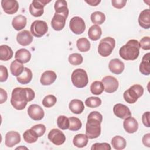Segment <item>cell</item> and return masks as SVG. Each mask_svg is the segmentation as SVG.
I'll return each mask as SVG.
<instances>
[{"label": "cell", "mask_w": 150, "mask_h": 150, "mask_svg": "<svg viewBox=\"0 0 150 150\" xmlns=\"http://www.w3.org/2000/svg\"><path fill=\"white\" fill-rule=\"evenodd\" d=\"M35 94L30 88H15L12 92L11 103L14 108L18 110H23L28 102L34 99Z\"/></svg>", "instance_id": "6da1fadb"}, {"label": "cell", "mask_w": 150, "mask_h": 150, "mask_svg": "<svg viewBox=\"0 0 150 150\" xmlns=\"http://www.w3.org/2000/svg\"><path fill=\"white\" fill-rule=\"evenodd\" d=\"M102 121L103 115L98 111H92L88 114L86 125V134L88 138L94 139L100 135Z\"/></svg>", "instance_id": "7a4b0ae2"}, {"label": "cell", "mask_w": 150, "mask_h": 150, "mask_svg": "<svg viewBox=\"0 0 150 150\" xmlns=\"http://www.w3.org/2000/svg\"><path fill=\"white\" fill-rule=\"evenodd\" d=\"M139 42L135 39H131L120 49L119 54L125 60H134L139 56Z\"/></svg>", "instance_id": "3957f363"}, {"label": "cell", "mask_w": 150, "mask_h": 150, "mask_svg": "<svg viewBox=\"0 0 150 150\" xmlns=\"http://www.w3.org/2000/svg\"><path fill=\"white\" fill-rule=\"evenodd\" d=\"M144 93V88L139 84H134L125 90L123 94L124 100L129 104L135 103Z\"/></svg>", "instance_id": "277c9868"}, {"label": "cell", "mask_w": 150, "mask_h": 150, "mask_svg": "<svg viewBox=\"0 0 150 150\" xmlns=\"http://www.w3.org/2000/svg\"><path fill=\"white\" fill-rule=\"evenodd\" d=\"M71 80L73 84L77 88H84L88 83L87 72L82 69H77L71 74Z\"/></svg>", "instance_id": "5b68a950"}, {"label": "cell", "mask_w": 150, "mask_h": 150, "mask_svg": "<svg viewBox=\"0 0 150 150\" xmlns=\"http://www.w3.org/2000/svg\"><path fill=\"white\" fill-rule=\"evenodd\" d=\"M115 46V40L113 38L106 37L101 40L98 46V52L103 57L110 56Z\"/></svg>", "instance_id": "8992f818"}, {"label": "cell", "mask_w": 150, "mask_h": 150, "mask_svg": "<svg viewBox=\"0 0 150 150\" xmlns=\"http://www.w3.org/2000/svg\"><path fill=\"white\" fill-rule=\"evenodd\" d=\"M48 31V26L45 21L36 20L30 26V32L33 36L40 38L45 35Z\"/></svg>", "instance_id": "52a82bcc"}, {"label": "cell", "mask_w": 150, "mask_h": 150, "mask_svg": "<svg viewBox=\"0 0 150 150\" xmlns=\"http://www.w3.org/2000/svg\"><path fill=\"white\" fill-rule=\"evenodd\" d=\"M50 1L46 0H35L32 2L29 5V12L30 14L35 17L41 16L44 12V6Z\"/></svg>", "instance_id": "ba28073f"}, {"label": "cell", "mask_w": 150, "mask_h": 150, "mask_svg": "<svg viewBox=\"0 0 150 150\" xmlns=\"http://www.w3.org/2000/svg\"><path fill=\"white\" fill-rule=\"evenodd\" d=\"M70 30L76 35H80L83 33L86 29V24L84 21L79 16L73 17L69 23Z\"/></svg>", "instance_id": "9c48e42d"}, {"label": "cell", "mask_w": 150, "mask_h": 150, "mask_svg": "<svg viewBox=\"0 0 150 150\" xmlns=\"http://www.w3.org/2000/svg\"><path fill=\"white\" fill-rule=\"evenodd\" d=\"M102 83L104 91L108 93H112L116 91L118 88L119 83L117 79L111 76H107L103 78Z\"/></svg>", "instance_id": "30bf717a"}, {"label": "cell", "mask_w": 150, "mask_h": 150, "mask_svg": "<svg viewBox=\"0 0 150 150\" xmlns=\"http://www.w3.org/2000/svg\"><path fill=\"white\" fill-rule=\"evenodd\" d=\"M48 139L56 145H61L66 141V136L62 131L57 128L50 131L47 135Z\"/></svg>", "instance_id": "8fae6325"}, {"label": "cell", "mask_w": 150, "mask_h": 150, "mask_svg": "<svg viewBox=\"0 0 150 150\" xmlns=\"http://www.w3.org/2000/svg\"><path fill=\"white\" fill-rule=\"evenodd\" d=\"M28 114L30 118L35 121L41 120L45 115L43 108L38 104H31L28 108Z\"/></svg>", "instance_id": "7c38bea8"}, {"label": "cell", "mask_w": 150, "mask_h": 150, "mask_svg": "<svg viewBox=\"0 0 150 150\" xmlns=\"http://www.w3.org/2000/svg\"><path fill=\"white\" fill-rule=\"evenodd\" d=\"M67 18V16L64 15L55 13L51 21V26L52 28L56 31L62 30L65 26Z\"/></svg>", "instance_id": "4fadbf2b"}, {"label": "cell", "mask_w": 150, "mask_h": 150, "mask_svg": "<svg viewBox=\"0 0 150 150\" xmlns=\"http://www.w3.org/2000/svg\"><path fill=\"white\" fill-rule=\"evenodd\" d=\"M1 6L4 11L9 15L15 13L19 9V4L16 0H2Z\"/></svg>", "instance_id": "5bb4252c"}, {"label": "cell", "mask_w": 150, "mask_h": 150, "mask_svg": "<svg viewBox=\"0 0 150 150\" xmlns=\"http://www.w3.org/2000/svg\"><path fill=\"white\" fill-rule=\"evenodd\" d=\"M113 112L114 114L118 118L125 119L131 116V112L129 108L122 104H116L113 107Z\"/></svg>", "instance_id": "9a60e30c"}, {"label": "cell", "mask_w": 150, "mask_h": 150, "mask_svg": "<svg viewBox=\"0 0 150 150\" xmlns=\"http://www.w3.org/2000/svg\"><path fill=\"white\" fill-rule=\"evenodd\" d=\"M21 141L20 134L16 132L11 131L8 132L5 135V144L6 146L11 148L19 144Z\"/></svg>", "instance_id": "2e32d148"}, {"label": "cell", "mask_w": 150, "mask_h": 150, "mask_svg": "<svg viewBox=\"0 0 150 150\" xmlns=\"http://www.w3.org/2000/svg\"><path fill=\"white\" fill-rule=\"evenodd\" d=\"M32 33L27 30H23L17 34L16 40L18 43L23 46L30 45L33 41Z\"/></svg>", "instance_id": "e0dca14e"}, {"label": "cell", "mask_w": 150, "mask_h": 150, "mask_svg": "<svg viewBox=\"0 0 150 150\" xmlns=\"http://www.w3.org/2000/svg\"><path fill=\"white\" fill-rule=\"evenodd\" d=\"M123 127L125 131L129 134L135 132L138 128V123L134 117H129L124 119Z\"/></svg>", "instance_id": "ac0fdd59"}, {"label": "cell", "mask_w": 150, "mask_h": 150, "mask_svg": "<svg viewBox=\"0 0 150 150\" xmlns=\"http://www.w3.org/2000/svg\"><path fill=\"white\" fill-rule=\"evenodd\" d=\"M124 64L119 59L115 58L111 60L108 64V69L111 72L115 74H121L124 70Z\"/></svg>", "instance_id": "d6986e66"}, {"label": "cell", "mask_w": 150, "mask_h": 150, "mask_svg": "<svg viewBox=\"0 0 150 150\" xmlns=\"http://www.w3.org/2000/svg\"><path fill=\"white\" fill-rule=\"evenodd\" d=\"M138 23L141 27L148 29L150 28V10L146 9L143 10L138 17Z\"/></svg>", "instance_id": "ffe728a7"}, {"label": "cell", "mask_w": 150, "mask_h": 150, "mask_svg": "<svg viewBox=\"0 0 150 150\" xmlns=\"http://www.w3.org/2000/svg\"><path fill=\"white\" fill-rule=\"evenodd\" d=\"M56 73L52 70H47L43 72L41 76L40 81L43 86H49L53 83L56 80Z\"/></svg>", "instance_id": "44dd1931"}, {"label": "cell", "mask_w": 150, "mask_h": 150, "mask_svg": "<svg viewBox=\"0 0 150 150\" xmlns=\"http://www.w3.org/2000/svg\"><path fill=\"white\" fill-rule=\"evenodd\" d=\"M15 59L22 63H26L29 62L31 59L30 52L24 48L18 50L15 54Z\"/></svg>", "instance_id": "7402d4cb"}, {"label": "cell", "mask_w": 150, "mask_h": 150, "mask_svg": "<svg viewBox=\"0 0 150 150\" xmlns=\"http://www.w3.org/2000/svg\"><path fill=\"white\" fill-rule=\"evenodd\" d=\"M70 111L76 114H81L84 110V105L82 101L78 99L72 100L69 105Z\"/></svg>", "instance_id": "603a6c76"}, {"label": "cell", "mask_w": 150, "mask_h": 150, "mask_svg": "<svg viewBox=\"0 0 150 150\" xmlns=\"http://www.w3.org/2000/svg\"><path fill=\"white\" fill-rule=\"evenodd\" d=\"M139 71L144 75L148 76L150 74L149 53L144 55L142 62L139 65Z\"/></svg>", "instance_id": "cb8c5ba5"}, {"label": "cell", "mask_w": 150, "mask_h": 150, "mask_svg": "<svg viewBox=\"0 0 150 150\" xmlns=\"http://www.w3.org/2000/svg\"><path fill=\"white\" fill-rule=\"evenodd\" d=\"M26 18L23 15H19L13 19L12 22V25L15 30H21L26 26Z\"/></svg>", "instance_id": "d4e9b609"}, {"label": "cell", "mask_w": 150, "mask_h": 150, "mask_svg": "<svg viewBox=\"0 0 150 150\" xmlns=\"http://www.w3.org/2000/svg\"><path fill=\"white\" fill-rule=\"evenodd\" d=\"M54 9L57 13L62 14L66 16L69 15V9L67 8V4L66 1L64 0H58L55 2Z\"/></svg>", "instance_id": "484cf974"}, {"label": "cell", "mask_w": 150, "mask_h": 150, "mask_svg": "<svg viewBox=\"0 0 150 150\" xmlns=\"http://www.w3.org/2000/svg\"><path fill=\"white\" fill-rule=\"evenodd\" d=\"M13 53L12 49L6 45H2L0 46V60L7 61L13 56Z\"/></svg>", "instance_id": "4316f807"}, {"label": "cell", "mask_w": 150, "mask_h": 150, "mask_svg": "<svg viewBox=\"0 0 150 150\" xmlns=\"http://www.w3.org/2000/svg\"><path fill=\"white\" fill-rule=\"evenodd\" d=\"M24 69L23 63L17 60H13L10 65L11 72L13 76L16 77L20 76L23 73Z\"/></svg>", "instance_id": "83f0119b"}, {"label": "cell", "mask_w": 150, "mask_h": 150, "mask_svg": "<svg viewBox=\"0 0 150 150\" xmlns=\"http://www.w3.org/2000/svg\"><path fill=\"white\" fill-rule=\"evenodd\" d=\"M32 79V73L30 69L25 67L23 73L17 77L18 81L22 84H26L30 82Z\"/></svg>", "instance_id": "f1b7e54d"}, {"label": "cell", "mask_w": 150, "mask_h": 150, "mask_svg": "<svg viewBox=\"0 0 150 150\" xmlns=\"http://www.w3.org/2000/svg\"><path fill=\"white\" fill-rule=\"evenodd\" d=\"M88 141V138L86 134H79L74 137L73 143L77 148H83L87 145Z\"/></svg>", "instance_id": "f546056e"}, {"label": "cell", "mask_w": 150, "mask_h": 150, "mask_svg": "<svg viewBox=\"0 0 150 150\" xmlns=\"http://www.w3.org/2000/svg\"><path fill=\"white\" fill-rule=\"evenodd\" d=\"M102 35L101 28L97 25L91 26L88 31V36L89 38L94 41L98 40Z\"/></svg>", "instance_id": "4dcf8cb0"}, {"label": "cell", "mask_w": 150, "mask_h": 150, "mask_svg": "<svg viewBox=\"0 0 150 150\" xmlns=\"http://www.w3.org/2000/svg\"><path fill=\"white\" fill-rule=\"evenodd\" d=\"M126 140L121 136L117 135L111 139V145L116 150H121L126 146Z\"/></svg>", "instance_id": "1f68e13d"}, {"label": "cell", "mask_w": 150, "mask_h": 150, "mask_svg": "<svg viewBox=\"0 0 150 150\" xmlns=\"http://www.w3.org/2000/svg\"><path fill=\"white\" fill-rule=\"evenodd\" d=\"M38 135L36 132L32 129H27L23 134V138L24 141L29 144H32L36 142L38 139Z\"/></svg>", "instance_id": "d6a6232c"}, {"label": "cell", "mask_w": 150, "mask_h": 150, "mask_svg": "<svg viewBox=\"0 0 150 150\" xmlns=\"http://www.w3.org/2000/svg\"><path fill=\"white\" fill-rule=\"evenodd\" d=\"M76 46L80 52H86L90 49V42L87 38H81L77 40Z\"/></svg>", "instance_id": "836d02e7"}, {"label": "cell", "mask_w": 150, "mask_h": 150, "mask_svg": "<svg viewBox=\"0 0 150 150\" xmlns=\"http://www.w3.org/2000/svg\"><path fill=\"white\" fill-rule=\"evenodd\" d=\"M90 19L93 23L98 25H101L104 22L105 20V16L101 12L96 11L91 14Z\"/></svg>", "instance_id": "e575fe53"}, {"label": "cell", "mask_w": 150, "mask_h": 150, "mask_svg": "<svg viewBox=\"0 0 150 150\" xmlns=\"http://www.w3.org/2000/svg\"><path fill=\"white\" fill-rule=\"evenodd\" d=\"M104 90V86L101 81H94L90 86V91L94 95H100Z\"/></svg>", "instance_id": "d590c367"}, {"label": "cell", "mask_w": 150, "mask_h": 150, "mask_svg": "<svg viewBox=\"0 0 150 150\" xmlns=\"http://www.w3.org/2000/svg\"><path fill=\"white\" fill-rule=\"evenodd\" d=\"M69 129L72 131H76L79 130L82 126V123L80 119L77 117H71L69 118Z\"/></svg>", "instance_id": "8d00e7d4"}, {"label": "cell", "mask_w": 150, "mask_h": 150, "mask_svg": "<svg viewBox=\"0 0 150 150\" xmlns=\"http://www.w3.org/2000/svg\"><path fill=\"white\" fill-rule=\"evenodd\" d=\"M57 124L59 128L62 130L69 129L70 122L69 118L64 115H60L57 118Z\"/></svg>", "instance_id": "74e56055"}, {"label": "cell", "mask_w": 150, "mask_h": 150, "mask_svg": "<svg viewBox=\"0 0 150 150\" xmlns=\"http://www.w3.org/2000/svg\"><path fill=\"white\" fill-rule=\"evenodd\" d=\"M85 104L90 108H96L101 104V100L97 97H90L86 100Z\"/></svg>", "instance_id": "f35d334b"}, {"label": "cell", "mask_w": 150, "mask_h": 150, "mask_svg": "<svg viewBox=\"0 0 150 150\" xmlns=\"http://www.w3.org/2000/svg\"><path fill=\"white\" fill-rule=\"evenodd\" d=\"M68 60L71 64L74 66H77V65H80L83 63V58L80 54L75 53L71 54L69 56Z\"/></svg>", "instance_id": "ab89813d"}, {"label": "cell", "mask_w": 150, "mask_h": 150, "mask_svg": "<svg viewBox=\"0 0 150 150\" xmlns=\"http://www.w3.org/2000/svg\"><path fill=\"white\" fill-rule=\"evenodd\" d=\"M57 101L56 97L52 94H49L44 97L42 100V104L44 107L49 108L55 105Z\"/></svg>", "instance_id": "60d3db41"}, {"label": "cell", "mask_w": 150, "mask_h": 150, "mask_svg": "<svg viewBox=\"0 0 150 150\" xmlns=\"http://www.w3.org/2000/svg\"><path fill=\"white\" fill-rule=\"evenodd\" d=\"M91 150H111V148L109 144L106 142L103 143H95L91 148Z\"/></svg>", "instance_id": "b9f144b4"}, {"label": "cell", "mask_w": 150, "mask_h": 150, "mask_svg": "<svg viewBox=\"0 0 150 150\" xmlns=\"http://www.w3.org/2000/svg\"><path fill=\"white\" fill-rule=\"evenodd\" d=\"M31 129H32L36 132V134H38L39 137H42L45 134V132L46 131L45 125L43 124H36V125L32 127Z\"/></svg>", "instance_id": "7bdbcfd3"}, {"label": "cell", "mask_w": 150, "mask_h": 150, "mask_svg": "<svg viewBox=\"0 0 150 150\" xmlns=\"http://www.w3.org/2000/svg\"><path fill=\"white\" fill-rule=\"evenodd\" d=\"M139 43L140 47L144 50H149L150 49V38L149 36L143 37Z\"/></svg>", "instance_id": "ee69618b"}, {"label": "cell", "mask_w": 150, "mask_h": 150, "mask_svg": "<svg viewBox=\"0 0 150 150\" xmlns=\"http://www.w3.org/2000/svg\"><path fill=\"white\" fill-rule=\"evenodd\" d=\"M8 77V72L7 68L3 66H0V81L4 82L5 81Z\"/></svg>", "instance_id": "f6af8a7d"}, {"label": "cell", "mask_w": 150, "mask_h": 150, "mask_svg": "<svg viewBox=\"0 0 150 150\" xmlns=\"http://www.w3.org/2000/svg\"><path fill=\"white\" fill-rule=\"evenodd\" d=\"M112 6L117 9H121L125 6L127 3L126 0H112L111 1Z\"/></svg>", "instance_id": "bcb514c9"}, {"label": "cell", "mask_w": 150, "mask_h": 150, "mask_svg": "<svg viewBox=\"0 0 150 150\" xmlns=\"http://www.w3.org/2000/svg\"><path fill=\"white\" fill-rule=\"evenodd\" d=\"M142 121L143 124L146 127H149L150 124H149V112L147 111L144 112L142 114Z\"/></svg>", "instance_id": "7dc6e473"}, {"label": "cell", "mask_w": 150, "mask_h": 150, "mask_svg": "<svg viewBox=\"0 0 150 150\" xmlns=\"http://www.w3.org/2000/svg\"><path fill=\"white\" fill-rule=\"evenodd\" d=\"M8 95L7 93L5 90H4L3 88H0V103L2 104L4 102H5L7 100Z\"/></svg>", "instance_id": "c3c4849f"}, {"label": "cell", "mask_w": 150, "mask_h": 150, "mask_svg": "<svg viewBox=\"0 0 150 150\" xmlns=\"http://www.w3.org/2000/svg\"><path fill=\"white\" fill-rule=\"evenodd\" d=\"M142 143L145 146L147 147H150V134L149 133H148L143 136Z\"/></svg>", "instance_id": "681fc988"}, {"label": "cell", "mask_w": 150, "mask_h": 150, "mask_svg": "<svg viewBox=\"0 0 150 150\" xmlns=\"http://www.w3.org/2000/svg\"><path fill=\"white\" fill-rule=\"evenodd\" d=\"M85 2L86 3H87L88 4H89L91 6H97L100 2L101 1H98V0H89V1H85Z\"/></svg>", "instance_id": "f907efd6"}]
</instances>
